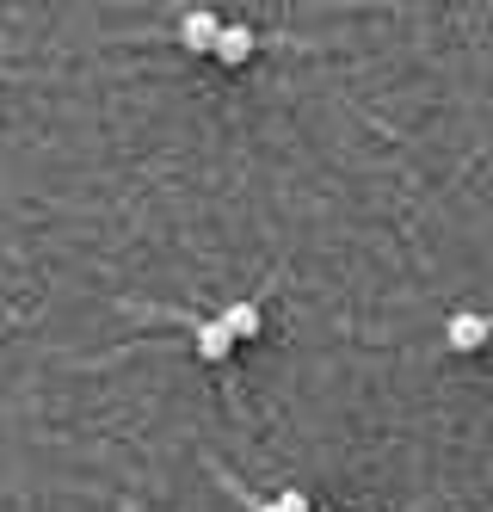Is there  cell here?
Masks as SVG:
<instances>
[{"instance_id": "6da1fadb", "label": "cell", "mask_w": 493, "mask_h": 512, "mask_svg": "<svg viewBox=\"0 0 493 512\" xmlns=\"http://www.w3.org/2000/svg\"><path fill=\"white\" fill-rule=\"evenodd\" d=\"M487 334H493V315H475V309H457L444 321V346L450 352H481Z\"/></svg>"}, {"instance_id": "7a4b0ae2", "label": "cell", "mask_w": 493, "mask_h": 512, "mask_svg": "<svg viewBox=\"0 0 493 512\" xmlns=\"http://www.w3.org/2000/svg\"><path fill=\"white\" fill-rule=\"evenodd\" d=\"M222 25H229V19H222V13H210V7H192V13L179 19V44L204 56V50H216V38H222Z\"/></svg>"}, {"instance_id": "3957f363", "label": "cell", "mask_w": 493, "mask_h": 512, "mask_svg": "<svg viewBox=\"0 0 493 512\" xmlns=\"http://www.w3.org/2000/svg\"><path fill=\"white\" fill-rule=\"evenodd\" d=\"M210 56H216V62H229V68H241V62L253 56V25H222V38H216Z\"/></svg>"}, {"instance_id": "277c9868", "label": "cell", "mask_w": 493, "mask_h": 512, "mask_svg": "<svg viewBox=\"0 0 493 512\" xmlns=\"http://www.w3.org/2000/svg\"><path fill=\"white\" fill-rule=\"evenodd\" d=\"M216 321H222V327H229V340H253V334H259V327H265V315H259V303H229V309H222Z\"/></svg>"}, {"instance_id": "5b68a950", "label": "cell", "mask_w": 493, "mask_h": 512, "mask_svg": "<svg viewBox=\"0 0 493 512\" xmlns=\"http://www.w3.org/2000/svg\"><path fill=\"white\" fill-rule=\"evenodd\" d=\"M229 352H235V340H229V327H222L216 315H210V321H198V358L222 364V358H229Z\"/></svg>"}, {"instance_id": "8992f818", "label": "cell", "mask_w": 493, "mask_h": 512, "mask_svg": "<svg viewBox=\"0 0 493 512\" xmlns=\"http://www.w3.org/2000/svg\"><path fill=\"white\" fill-rule=\"evenodd\" d=\"M272 512H309V494H296V488H290V494L272 500Z\"/></svg>"}, {"instance_id": "52a82bcc", "label": "cell", "mask_w": 493, "mask_h": 512, "mask_svg": "<svg viewBox=\"0 0 493 512\" xmlns=\"http://www.w3.org/2000/svg\"><path fill=\"white\" fill-rule=\"evenodd\" d=\"M253 512H272V500H259V506H253Z\"/></svg>"}]
</instances>
